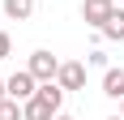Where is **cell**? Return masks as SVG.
I'll use <instances>...</instances> for the list:
<instances>
[{
	"instance_id": "cell-1",
	"label": "cell",
	"mask_w": 124,
	"mask_h": 120,
	"mask_svg": "<svg viewBox=\"0 0 124 120\" xmlns=\"http://www.w3.org/2000/svg\"><path fill=\"white\" fill-rule=\"evenodd\" d=\"M116 13V0H81V22L94 26V30H103V22Z\"/></svg>"
},
{
	"instance_id": "cell-2",
	"label": "cell",
	"mask_w": 124,
	"mask_h": 120,
	"mask_svg": "<svg viewBox=\"0 0 124 120\" xmlns=\"http://www.w3.org/2000/svg\"><path fill=\"white\" fill-rule=\"evenodd\" d=\"M56 116H60V103H51L43 90H34L26 99V120H56Z\"/></svg>"
},
{
	"instance_id": "cell-3",
	"label": "cell",
	"mask_w": 124,
	"mask_h": 120,
	"mask_svg": "<svg viewBox=\"0 0 124 120\" xmlns=\"http://www.w3.org/2000/svg\"><path fill=\"white\" fill-rule=\"evenodd\" d=\"M26 69L34 73L39 82H56V73H60V60L51 56V51H34V56H30V64H26Z\"/></svg>"
},
{
	"instance_id": "cell-4",
	"label": "cell",
	"mask_w": 124,
	"mask_h": 120,
	"mask_svg": "<svg viewBox=\"0 0 124 120\" xmlns=\"http://www.w3.org/2000/svg\"><path fill=\"white\" fill-rule=\"evenodd\" d=\"M56 82H60L64 90H81V86H86V64H81V60H64L60 73H56Z\"/></svg>"
},
{
	"instance_id": "cell-5",
	"label": "cell",
	"mask_w": 124,
	"mask_h": 120,
	"mask_svg": "<svg viewBox=\"0 0 124 120\" xmlns=\"http://www.w3.org/2000/svg\"><path fill=\"white\" fill-rule=\"evenodd\" d=\"M34 90H39V77H34L30 69H17V73L9 77V94H13V99H22V103H26Z\"/></svg>"
},
{
	"instance_id": "cell-6",
	"label": "cell",
	"mask_w": 124,
	"mask_h": 120,
	"mask_svg": "<svg viewBox=\"0 0 124 120\" xmlns=\"http://www.w3.org/2000/svg\"><path fill=\"white\" fill-rule=\"evenodd\" d=\"M103 94L107 99H124V69H107L103 73Z\"/></svg>"
},
{
	"instance_id": "cell-7",
	"label": "cell",
	"mask_w": 124,
	"mask_h": 120,
	"mask_svg": "<svg viewBox=\"0 0 124 120\" xmlns=\"http://www.w3.org/2000/svg\"><path fill=\"white\" fill-rule=\"evenodd\" d=\"M0 120H26V103L13 99V94H4L0 99Z\"/></svg>"
},
{
	"instance_id": "cell-8",
	"label": "cell",
	"mask_w": 124,
	"mask_h": 120,
	"mask_svg": "<svg viewBox=\"0 0 124 120\" xmlns=\"http://www.w3.org/2000/svg\"><path fill=\"white\" fill-rule=\"evenodd\" d=\"M103 39H124V9H116L107 22H103V30H99Z\"/></svg>"
},
{
	"instance_id": "cell-9",
	"label": "cell",
	"mask_w": 124,
	"mask_h": 120,
	"mask_svg": "<svg viewBox=\"0 0 124 120\" xmlns=\"http://www.w3.org/2000/svg\"><path fill=\"white\" fill-rule=\"evenodd\" d=\"M4 13H9L13 22H26L34 13V0H4Z\"/></svg>"
},
{
	"instance_id": "cell-10",
	"label": "cell",
	"mask_w": 124,
	"mask_h": 120,
	"mask_svg": "<svg viewBox=\"0 0 124 120\" xmlns=\"http://www.w3.org/2000/svg\"><path fill=\"white\" fill-rule=\"evenodd\" d=\"M9 51H13V39H9V34H4V30H0V60L9 56Z\"/></svg>"
},
{
	"instance_id": "cell-11",
	"label": "cell",
	"mask_w": 124,
	"mask_h": 120,
	"mask_svg": "<svg viewBox=\"0 0 124 120\" xmlns=\"http://www.w3.org/2000/svg\"><path fill=\"white\" fill-rule=\"evenodd\" d=\"M4 94H9V82H0V99H4Z\"/></svg>"
},
{
	"instance_id": "cell-12",
	"label": "cell",
	"mask_w": 124,
	"mask_h": 120,
	"mask_svg": "<svg viewBox=\"0 0 124 120\" xmlns=\"http://www.w3.org/2000/svg\"><path fill=\"white\" fill-rule=\"evenodd\" d=\"M56 120H73V116H56Z\"/></svg>"
},
{
	"instance_id": "cell-13",
	"label": "cell",
	"mask_w": 124,
	"mask_h": 120,
	"mask_svg": "<svg viewBox=\"0 0 124 120\" xmlns=\"http://www.w3.org/2000/svg\"><path fill=\"white\" fill-rule=\"evenodd\" d=\"M120 116H124V99H120Z\"/></svg>"
},
{
	"instance_id": "cell-14",
	"label": "cell",
	"mask_w": 124,
	"mask_h": 120,
	"mask_svg": "<svg viewBox=\"0 0 124 120\" xmlns=\"http://www.w3.org/2000/svg\"><path fill=\"white\" fill-rule=\"evenodd\" d=\"M111 120H124V116H111Z\"/></svg>"
}]
</instances>
